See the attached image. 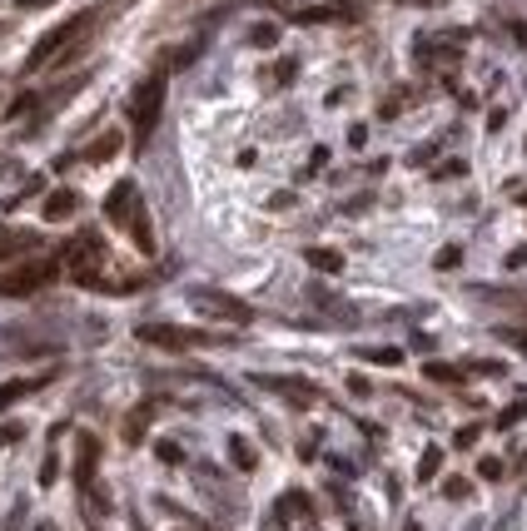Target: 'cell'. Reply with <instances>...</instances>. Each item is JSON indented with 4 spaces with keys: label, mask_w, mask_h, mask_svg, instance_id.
Masks as SVG:
<instances>
[{
    "label": "cell",
    "mask_w": 527,
    "mask_h": 531,
    "mask_svg": "<svg viewBox=\"0 0 527 531\" xmlns=\"http://www.w3.org/2000/svg\"><path fill=\"white\" fill-rule=\"evenodd\" d=\"M364 358L368 362H388V368H393V362H403V353L399 348H364Z\"/></svg>",
    "instance_id": "cell-21"
},
{
    "label": "cell",
    "mask_w": 527,
    "mask_h": 531,
    "mask_svg": "<svg viewBox=\"0 0 527 531\" xmlns=\"http://www.w3.org/2000/svg\"><path fill=\"white\" fill-rule=\"evenodd\" d=\"M438 472H443V447H428L418 457V482H433Z\"/></svg>",
    "instance_id": "cell-17"
},
{
    "label": "cell",
    "mask_w": 527,
    "mask_h": 531,
    "mask_svg": "<svg viewBox=\"0 0 527 531\" xmlns=\"http://www.w3.org/2000/svg\"><path fill=\"white\" fill-rule=\"evenodd\" d=\"M478 477H483V482H497V477H503V462H497V457H483V462H478Z\"/></svg>",
    "instance_id": "cell-23"
},
{
    "label": "cell",
    "mask_w": 527,
    "mask_h": 531,
    "mask_svg": "<svg viewBox=\"0 0 527 531\" xmlns=\"http://www.w3.org/2000/svg\"><path fill=\"white\" fill-rule=\"evenodd\" d=\"M31 105H35V95H21V100H11V115H25Z\"/></svg>",
    "instance_id": "cell-31"
},
{
    "label": "cell",
    "mask_w": 527,
    "mask_h": 531,
    "mask_svg": "<svg viewBox=\"0 0 527 531\" xmlns=\"http://www.w3.org/2000/svg\"><path fill=\"white\" fill-rule=\"evenodd\" d=\"M423 372H428L433 383H463V372H458V368H448V362H428Z\"/></svg>",
    "instance_id": "cell-19"
},
{
    "label": "cell",
    "mask_w": 527,
    "mask_h": 531,
    "mask_svg": "<svg viewBox=\"0 0 527 531\" xmlns=\"http://www.w3.org/2000/svg\"><path fill=\"white\" fill-rule=\"evenodd\" d=\"M289 80H294V60H279L274 65V85H289Z\"/></svg>",
    "instance_id": "cell-29"
},
{
    "label": "cell",
    "mask_w": 527,
    "mask_h": 531,
    "mask_svg": "<svg viewBox=\"0 0 527 531\" xmlns=\"http://www.w3.org/2000/svg\"><path fill=\"white\" fill-rule=\"evenodd\" d=\"M229 462H234L239 472H254L259 467V457H254V447L244 442V437H229Z\"/></svg>",
    "instance_id": "cell-16"
},
{
    "label": "cell",
    "mask_w": 527,
    "mask_h": 531,
    "mask_svg": "<svg viewBox=\"0 0 527 531\" xmlns=\"http://www.w3.org/2000/svg\"><path fill=\"white\" fill-rule=\"evenodd\" d=\"M478 437H483V427H478V422H468V427H458V437H452V442H458V447H473Z\"/></svg>",
    "instance_id": "cell-25"
},
{
    "label": "cell",
    "mask_w": 527,
    "mask_h": 531,
    "mask_svg": "<svg viewBox=\"0 0 527 531\" xmlns=\"http://www.w3.org/2000/svg\"><path fill=\"white\" fill-rule=\"evenodd\" d=\"M129 239L140 244V254H154V229H150V213H145V204L135 209V219H129Z\"/></svg>",
    "instance_id": "cell-14"
},
{
    "label": "cell",
    "mask_w": 527,
    "mask_h": 531,
    "mask_svg": "<svg viewBox=\"0 0 527 531\" xmlns=\"http://www.w3.org/2000/svg\"><path fill=\"white\" fill-rule=\"evenodd\" d=\"M135 209H140V189H135V179H119L115 189H110V199H105V219L119 223V229H129Z\"/></svg>",
    "instance_id": "cell-7"
},
{
    "label": "cell",
    "mask_w": 527,
    "mask_h": 531,
    "mask_svg": "<svg viewBox=\"0 0 527 531\" xmlns=\"http://www.w3.org/2000/svg\"><path fill=\"white\" fill-rule=\"evenodd\" d=\"M35 387H40V383H25V378H15V383H0V413H11V407L21 403V397H31Z\"/></svg>",
    "instance_id": "cell-15"
},
{
    "label": "cell",
    "mask_w": 527,
    "mask_h": 531,
    "mask_svg": "<svg viewBox=\"0 0 527 531\" xmlns=\"http://www.w3.org/2000/svg\"><path fill=\"white\" fill-rule=\"evenodd\" d=\"M115 154H119V135H115V129H105V135H100V139H95V144H90V149H80V160H85V164L115 160Z\"/></svg>",
    "instance_id": "cell-13"
},
{
    "label": "cell",
    "mask_w": 527,
    "mask_h": 531,
    "mask_svg": "<svg viewBox=\"0 0 527 531\" xmlns=\"http://www.w3.org/2000/svg\"><path fill=\"white\" fill-rule=\"evenodd\" d=\"M249 40H254V45H274V40H279V25H254Z\"/></svg>",
    "instance_id": "cell-22"
},
{
    "label": "cell",
    "mask_w": 527,
    "mask_h": 531,
    "mask_svg": "<svg viewBox=\"0 0 527 531\" xmlns=\"http://www.w3.org/2000/svg\"><path fill=\"white\" fill-rule=\"evenodd\" d=\"M55 477H60V462H55V452L40 462V487H55Z\"/></svg>",
    "instance_id": "cell-24"
},
{
    "label": "cell",
    "mask_w": 527,
    "mask_h": 531,
    "mask_svg": "<svg viewBox=\"0 0 527 531\" xmlns=\"http://www.w3.org/2000/svg\"><path fill=\"white\" fill-rule=\"evenodd\" d=\"M443 492H448L452 501H463V497H468V492H473V487H468L463 477H452V482H443Z\"/></svg>",
    "instance_id": "cell-27"
},
{
    "label": "cell",
    "mask_w": 527,
    "mask_h": 531,
    "mask_svg": "<svg viewBox=\"0 0 527 531\" xmlns=\"http://www.w3.org/2000/svg\"><path fill=\"white\" fill-rule=\"evenodd\" d=\"M55 274H60L55 264H21L11 274H0V298H31L45 283H55Z\"/></svg>",
    "instance_id": "cell-6"
},
{
    "label": "cell",
    "mask_w": 527,
    "mask_h": 531,
    "mask_svg": "<svg viewBox=\"0 0 527 531\" xmlns=\"http://www.w3.org/2000/svg\"><path fill=\"white\" fill-rule=\"evenodd\" d=\"M403 531H423V527H413V521H408V527H403Z\"/></svg>",
    "instance_id": "cell-34"
},
{
    "label": "cell",
    "mask_w": 527,
    "mask_h": 531,
    "mask_svg": "<svg viewBox=\"0 0 527 531\" xmlns=\"http://www.w3.org/2000/svg\"><path fill=\"white\" fill-rule=\"evenodd\" d=\"M458 258H463L458 248H443V254H438V268H458Z\"/></svg>",
    "instance_id": "cell-30"
},
{
    "label": "cell",
    "mask_w": 527,
    "mask_h": 531,
    "mask_svg": "<svg viewBox=\"0 0 527 531\" xmlns=\"http://www.w3.org/2000/svg\"><path fill=\"white\" fill-rule=\"evenodd\" d=\"M150 417H154V407H150V403H140L135 413L125 417V427H119V432H125V442H129V447H140V442H145V427H150Z\"/></svg>",
    "instance_id": "cell-11"
},
{
    "label": "cell",
    "mask_w": 527,
    "mask_h": 531,
    "mask_svg": "<svg viewBox=\"0 0 527 531\" xmlns=\"http://www.w3.org/2000/svg\"><path fill=\"white\" fill-rule=\"evenodd\" d=\"M527 417V397L523 403H513V407H503V413H497V427H517Z\"/></svg>",
    "instance_id": "cell-20"
},
{
    "label": "cell",
    "mask_w": 527,
    "mask_h": 531,
    "mask_svg": "<svg viewBox=\"0 0 527 531\" xmlns=\"http://www.w3.org/2000/svg\"><path fill=\"white\" fill-rule=\"evenodd\" d=\"M513 40H517V45H523V50H527V25H523V21H513Z\"/></svg>",
    "instance_id": "cell-33"
},
{
    "label": "cell",
    "mask_w": 527,
    "mask_h": 531,
    "mask_svg": "<svg viewBox=\"0 0 527 531\" xmlns=\"http://www.w3.org/2000/svg\"><path fill=\"white\" fill-rule=\"evenodd\" d=\"M95 467H100V437L95 432H80L75 437V487L80 492L95 487Z\"/></svg>",
    "instance_id": "cell-8"
},
{
    "label": "cell",
    "mask_w": 527,
    "mask_h": 531,
    "mask_svg": "<svg viewBox=\"0 0 527 531\" xmlns=\"http://www.w3.org/2000/svg\"><path fill=\"white\" fill-rule=\"evenodd\" d=\"M15 248H35V234H0V258H11Z\"/></svg>",
    "instance_id": "cell-18"
},
{
    "label": "cell",
    "mask_w": 527,
    "mask_h": 531,
    "mask_svg": "<svg viewBox=\"0 0 527 531\" xmlns=\"http://www.w3.org/2000/svg\"><path fill=\"white\" fill-rule=\"evenodd\" d=\"M254 383H259V387H269V393H284L289 403H299V407L319 403V387H313V383H303V378H274V372H259Z\"/></svg>",
    "instance_id": "cell-9"
},
{
    "label": "cell",
    "mask_w": 527,
    "mask_h": 531,
    "mask_svg": "<svg viewBox=\"0 0 527 531\" xmlns=\"http://www.w3.org/2000/svg\"><path fill=\"white\" fill-rule=\"evenodd\" d=\"M160 109H164V70H154L150 80L135 90V100H129V125H135V139H140V144L160 129Z\"/></svg>",
    "instance_id": "cell-3"
},
{
    "label": "cell",
    "mask_w": 527,
    "mask_h": 531,
    "mask_svg": "<svg viewBox=\"0 0 527 531\" xmlns=\"http://www.w3.org/2000/svg\"><path fill=\"white\" fill-rule=\"evenodd\" d=\"M21 11H45V5H55V0H15Z\"/></svg>",
    "instance_id": "cell-32"
},
{
    "label": "cell",
    "mask_w": 527,
    "mask_h": 531,
    "mask_svg": "<svg viewBox=\"0 0 527 531\" xmlns=\"http://www.w3.org/2000/svg\"><path fill=\"white\" fill-rule=\"evenodd\" d=\"M135 338L164 353H184V348H199V343H219V333H184V328H170V323H140Z\"/></svg>",
    "instance_id": "cell-5"
},
{
    "label": "cell",
    "mask_w": 527,
    "mask_h": 531,
    "mask_svg": "<svg viewBox=\"0 0 527 531\" xmlns=\"http://www.w3.org/2000/svg\"><path fill=\"white\" fill-rule=\"evenodd\" d=\"M95 25H100V11H80L75 21H65V25H55V30H45L40 40H35V50L25 55V74L45 70V65H70L90 45Z\"/></svg>",
    "instance_id": "cell-1"
},
{
    "label": "cell",
    "mask_w": 527,
    "mask_h": 531,
    "mask_svg": "<svg viewBox=\"0 0 527 531\" xmlns=\"http://www.w3.org/2000/svg\"><path fill=\"white\" fill-rule=\"evenodd\" d=\"M303 264L319 274H344V254L338 248H303Z\"/></svg>",
    "instance_id": "cell-12"
},
{
    "label": "cell",
    "mask_w": 527,
    "mask_h": 531,
    "mask_svg": "<svg viewBox=\"0 0 527 531\" xmlns=\"http://www.w3.org/2000/svg\"><path fill=\"white\" fill-rule=\"evenodd\" d=\"M21 437H25V427H21V422H5V427H0V447H15Z\"/></svg>",
    "instance_id": "cell-26"
},
{
    "label": "cell",
    "mask_w": 527,
    "mask_h": 531,
    "mask_svg": "<svg viewBox=\"0 0 527 531\" xmlns=\"http://www.w3.org/2000/svg\"><path fill=\"white\" fill-rule=\"evenodd\" d=\"M80 209V194L75 189H55V194H45V223H60V219H70V213Z\"/></svg>",
    "instance_id": "cell-10"
},
{
    "label": "cell",
    "mask_w": 527,
    "mask_h": 531,
    "mask_svg": "<svg viewBox=\"0 0 527 531\" xmlns=\"http://www.w3.org/2000/svg\"><path fill=\"white\" fill-rule=\"evenodd\" d=\"M497 333H503V338L513 343V348H523V353H527V328H497Z\"/></svg>",
    "instance_id": "cell-28"
},
{
    "label": "cell",
    "mask_w": 527,
    "mask_h": 531,
    "mask_svg": "<svg viewBox=\"0 0 527 531\" xmlns=\"http://www.w3.org/2000/svg\"><path fill=\"white\" fill-rule=\"evenodd\" d=\"M189 303H194V313L219 318V323H254V309H249L244 298L224 293V288H194Z\"/></svg>",
    "instance_id": "cell-4"
},
{
    "label": "cell",
    "mask_w": 527,
    "mask_h": 531,
    "mask_svg": "<svg viewBox=\"0 0 527 531\" xmlns=\"http://www.w3.org/2000/svg\"><path fill=\"white\" fill-rule=\"evenodd\" d=\"M60 268L75 288H90V293H105V248L95 244V234H80L75 244H65Z\"/></svg>",
    "instance_id": "cell-2"
}]
</instances>
